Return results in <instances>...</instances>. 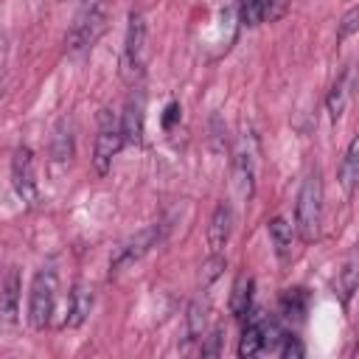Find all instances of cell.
Listing matches in <instances>:
<instances>
[{
	"instance_id": "cell-1",
	"label": "cell",
	"mask_w": 359,
	"mask_h": 359,
	"mask_svg": "<svg viewBox=\"0 0 359 359\" xmlns=\"http://www.w3.org/2000/svg\"><path fill=\"white\" fill-rule=\"evenodd\" d=\"M323 222V180L320 171L311 168L297 191V205H294V230L303 241L317 238Z\"/></svg>"
},
{
	"instance_id": "cell-2",
	"label": "cell",
	"mask_w": 359,
	"mask_h": 359,
	"mask_svg": "<svg viewBox=\"0 0 359 359\" xmlns=\"http://www.w3.org/2000/svg\"><path fill=\"white\" fill-rule=\"evenodd\" d=\"M56 292H59L56 269L50 264L39 266L34 280H31V294H28V325L34 331H45L48 328L53 306H56Z\"/></svg>"
},
{
	"instance_id": "cell-3",
	"label": "cell",
	"mask_w": 359,
	"mask_h": 359,
	"mask_svg": "<svg viewBox=\"0 0 359 359\" xmlns=\"http://www.w3.org/2000/svg\"><path fill=\"white\" fill-rule=\"evenodd\" d=\"M126 140H123V129H121V118L118 115H112L109 109H101V115H98V135H95V149H93V165H95V171L104 177V174H109V168H112V160H115V154L121 151V146H123Z\"/></svg>"
},
{
	"instance_id": "cell-4",
	"label": "cell",
	"mask_w": 359,
	"mask_h": 359,
	"mask_svg": "<svg viewBox=\"0 0 359 359\" xmlns=\"http://www.w3.org/2000/svg\"><path fill=\"white\" fill-rule=\"evenodd\" d=\"M143 62H146V20L140 11H132L126 25V39H123V56H121L123 79L126 81L140 79Z\"/></svg>"
},
{
	"instance_id": "cell-5",
	"label": "cell",
	"mask_w": 359,
	"mask_h": 359,
	"mask_svg": "<svg viewBox=\"0 0 359 359\" xmlns=\"http://www.w3.org/2000/svg\"><path fill=\"white\" fill-rule=\"evenodd\" d=\"M104 28H107V6L98 0V3H93L84 14L76 17V22H73V28H70V34H67V48H70L73 53L93 48L95 39L104 34Z\"/></svg>"
},
{
	"instance_id": "cell-6",
	"label": "cell",
	"mask_w": 359,
	"mask_h": 359,
	"mask_svg": "<svg viewBox=\"0 0 359 359\" xmlns=\"http://www.w3.org/2000/svg\"><path fill=\"white\" fill-rule=\"evenodd\" d=\"M11 185L28 208H34L39 202V185L34 177V154L28 146H20L11 157Z\"/></svg>"
},
{
	"instance_id": "cell-7",
	"label": "cell",
	"mask_w": 359,
	"mask_h": 359,
	"mask_svg": "<svg viewBox=\"0 0 359 359\" xmlns=\"http://www.w3.org/2000/svg\"><path fill=\"white\" fill-rule=\"evenodd\" d=\"M20 323V272L8 266L0 278V331H8Z\"/></svg>"
},
{
	"instance_id": "cell-8",
	"label": "cell",
	"mask_w": 359,
	"mask_h": 359,
	"mask_svg": "<svg viewBox=\"0 0 359 359\" xmlns=\"http://www.w3.org/2000/svg\"><path fill=\"white\" fill-rule=\"evenodd\" d=\"M154 241H160V233H157V227H149V230L137 233L135 238L123 241V244L115 250L112 261H109V272L115 275V272H121L123 266H129V264L140 261V258H143V255H146V252L154 247Z\"/></svg>"
},
{
	"instance_id": "cell-9",
	"label": "cell",
	"mask_w": 359,
	"mask_h": 359,
	"mask_svg": "<svg viewBox=\"0 0 359 359\" xmlns=\"http://www.w3.org/2000/svg\"><path fill=\"white\" fill-rule=\"evenodd\" d=\"M143 109H146V95H143L140 87H135V93L126 101V112L121 118V129H123L126 143H140L143 140Z\"/></svg>"
},
{
	"instance_id": "cell-10",
	"label": "cell",
	"mask_w": 359,
	"mask_h": 359,
	"mask_svg": "<svg viewBox=\"0 0 359 359\" xmlns=\"http://www.w3.org/2000/svg\"><path fill=\"white\" fill-rule=\"evenodd\" d=\"M230 230H233V208L227 202H219L213 208V216H210V224H208V247L210 252H222L227 238H230Z\"/></svg>"
},
{
	"instance_id": "cell-11",
	"label": "cell",
	"mask_w": 359,
	"mask_h": 359,
	"mask_svg": "<svg viewBox=\"0 0 359 359\" xmlns=\"http://www.w3.org/2000/svg\"><path fill=\"white\" fill-rule=\"evenodd\" d=\"M266 233H269V241L275 247V255L280 261H289L292 258V250H294V227L283 219V216H275L269 224H266Z\"/></svg>"
},
{
	"instance_id": "cell-12",
	"label": "cell",
	"mask_w": 359,
	"mask_h": 359,
	"mask_svg": "<svg viewBox=\"0 0 359 359\" xmlns=\"http://www.w3.org/2000/svg\"><path fill=\"white\" fill-rule=\"evenodd\" d=\"M261 314H252V309L247 311V325L241 331V342H238V356H258L264 353V325H261Z\"/></svg>"
},
{
	"instance_id": "cell-13",
	"label": "cell",
	"mask_w": 359,
	"mask_h": 359,
	"mask_svg": "<svg viewBox=\"0 0 359 359\" xmlns=\"http://www.w3.org/2000/svg\"><path fill=\"white\" fill-rule=\"evenodd\" d=\"M93 309V292L84 286V283H76L73 292H70V306H67V317H65V325L67 328H79L87 314Z\"/></svg>"
},
{
	"instance_id": "cell-14",
	"label": "cell",
	"mask_w": 359,
	"mask_h": 359,
	"mask_svg": "<svg viewBox=\"0 0 359 359\" xmlns=\"http://www.w3.org/2000/svg\"><path fill=\"white\" fill-rule=\"evenodd\" d=\"M351 98V70L342 67L337 81L331 84V93H328V112H331V121H339L342 112H345V104Z\"/></svg>"
},
{
	"instance_id": "cell-15",
	"label": "cell",
	"mask_w": 359,
	"mask_h": 359,
	"mask_svg": "<svg viewBox=\"0 0 359 359\" xmlns=\"http://www.w3.org/2000/svg\"><path fill=\"white\" fill-rule=\"evenodd\" d=\"M356 180H359V140L353 137L345 149V157H342V165H339V182H342V191L351 196L353 188H356Z\"/></svg>"
},
{
	"instance_id": "cell-16",
	"label": "cell",
	"mask_w": 359,
	"mask_h": 359,
	"mask_svg": "<svg viewBox=\"0 0 359 359\" xmlns=\"http://www.w3.org/2000/svg\"><path fill=\"white\" fill-rule=\"evenodd\" d=\"M255 171H252V157L247 151H238L233 160V180H236V191L241 199L252 196V185H255Z\"/></svg>"
},
{
	"instance_id": "cell-17",
	"label": "cell",
	"mask_w": 359,
	"mask_h": 359,
	"mask_svg": "<svg viewBox=\"0 0 359 359\" xmlns=\"http://www.w3.org/2000/svg\"><path fill=\"white\" fill-rule=\"evenodd\" d=\"M250 309H252V278L238 275L236 283H233V294H230V314L244 320Z\"/></svg>"
},
{
	"instance_id": "cell-18",
	"label": "cell",
	"mask_w": 359,
	"mask_h": 359,
	"mask_svg": "<svg viewBox=\"0 0 359 359\" xmlns=\"http://www.w3.org/2000/svg\"><path fill=\"white\" fill-rule=\"evenodd\" d=\"M309 306V294L303 289H283L280 292V309L286 317H303Z\"/></svg>"
},
{
	"instance_id": "cell-19",
	"label": "cell",
	"mask_w": 359,
	"mask_h": 359,
	"mask_svg": "<svg viewBox=\"0 0 359 359\" xmlns=\"http://www.w3.org/2000/svg\"><path fill=\"white\" fill-rule=\"evenodd\" d=\"M205 314H208V306L202 300H194L188 306V317H185V331H188V339H199L205 337Z\"/></svg>"
},
{
	"instance_id": "cell-20",
	"label": "cell",
	"mask_w": 359,
	"mask_h": 359,
	"mask_svg": "<svg viewBox=\"0 0 359 359\" xmlns=\"http://www.w3.org/2000/svg\"><path fill=\"white\" fill-rule=\"evenodd\" d=\"M70 154H73V135H70L67 121H59V126L53 132V157L56 160H70Z\"/></svg>"
},
{
	"instance_id": "cell-21",
	"label": "cell",
	"mask_w": 359,
	"mask_h": 359,
	"mask_svg": "<svg viewBox=\"0 0 359 359\" xmlns=\"http://www.w3.org/2000/svg\"><path fill=\"white\" fill-rule=\"evenodd\" d=\"M337 289H339V294H342V303H348V300L353 297V292H356V266H353V261L345 264V269L339 272Z\"/></svg>"
},
{
	"instance_id": "cell-22",
	"label": "cell",
	"mask_w": 359,
	"mask_h": 359,
	"mask_svg": "<svg viewBox=\"0 0 359 359\" xmlns=\"http://www.w3.org/2000/svg\"><path fill=\"white\" fill-rule=\"evenodd\" d=\"M222 269H224V258H222V252H210V258H208L205 266H202V286H208L210 280H216V278L222 275Z\"/></svg>"
},
{
	"instance_id": "cell-23",
	"label": "cell",
	"mask_w": 359,
	"mask_h": 359,
	"mask_svg": "<svg viewBox=\"0 0 359 359\" xmlns=\"http://www.w3.org/2000/svg\"><path fill=\"white\" fill-rule=\"evenodd\" d=\"M356 20H359V8H351V11L342 17V22H339V34H337V39H339V42L356 31Z\"/></svg>"
},
{
	"instance_id": "cell-24",
	"label": "cell",
	"mask_w": 359,
	"mask_h": 359,
	"mask_svg": "<svg viewBox=\"0 0 359 359\" xmlns=\"http://www.w3.org/2000/svg\"><path fill=\"white\" fill-rule=\"evenodd\" d=\"M219 342H222V325H219V328H213L210 342H208V345H202V353H205V356H216V353H219Z\"/></svg>"
},
{
	"instance_id": "cell-25",
	"label": "cell",
	"mask_w": 359,
	"mask_h": 359,
	"mask_svg": "<svg viewBox=\"0 0 359 359\" xmlns=\"http://www.w3.org/2000/svg\"><path fill=\"white\" fill-rule=\"evenodd\" d=\"M177 118H180V104H177V101H171V104H168V109H165L163 126H165V129H171V123H174Z\"/></svg>"
}]
</instances>
